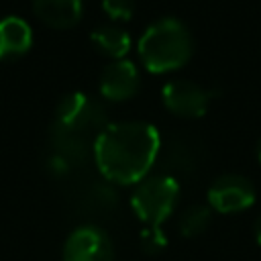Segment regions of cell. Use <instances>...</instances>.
I'll use <instances>...</instances> for the list:
<instances>
[{"label":"cell","instance_id":"cell-6","mask_svg":"<svg viewBox=\"0 0 261 261\" xmlns=\"http://www.w3.org/2000/svg\"><path fill=\"white\" fill-rule=\"evenodd\" d=\"M163 102L169 112L184 118H198L208 110L210 94L188 80H171L163 86Z\"/></svg>","mask_w":261,"mask_h":261},{"label":"cell","instance_id":"cell-7","mask_svg":"<svg viewBox=\"0 0 261 261\" xmlns=\"http://www.w3.org/2000/svg\"><path fill=\"white\" fill-rule=\"evenodd\" d=\"M63 261H112L110 241L100 228L82 226L67 239Z\"/></svg>","mask_w":261,"mask_h":261},{"label":"cell","instance_id":"cell-15","mask_svg":"<svg viewBox=\"0 0 261 261\" xmlns=\"http://www.w3.org/2000/svg\"><path fill=\"white\" fill-rule=\"evenodd\" d=\"M255 239H257V243L261 245V216H259L257 222H255Z\"/></svg>","mask_w":261,"mask_h":261},{"label":"cell","instance_id":"cell-5","mask_svg":"<svg viewBox=\"0 0 261 261\" xmlns=\"http://www.w3.org/2000/svg\"><path fill=\"white\" fill-rule=\"evenodd\" d=\"M255 202V188L243 175H220L208 188V204L224 214L249 208Z\"/></svg>","mask_w":261,"mask_h":261},{"label":"cell","instance_id":"cell-12","mask_svg":"<svg viewBox=\"0 0 261 261\" xmlns=\"http://www.w3.org/2000/svg\"><path fill=\"white\" fill-rule=\"evenodd\" d=\"M210 224V210L206 206H190L179 214L177 228L184 237L202 234Z\"/></svg>","mask_w":261,"mask_h":261},{"label":"cell","instance_id":"cell-16","mask_svg":"<svg viewBox=\"0 0 261 261\" xmlns=\"http://www.w3.org/2000/svg\"><path fill=\"white\" fill-rule=\"evenodd\" d=\"M257 157H259V163H261V143H259V149H257Z\"/></svg>","mask_w":261,"mask_h":261},{"label":"cell","instance_id":"cell-3","mask_svg":"<svg viewBox=\"0 0 261 261\" xmlns=\"http://www.w3.org/2000/svg\"><path fill=\"white\" fill-rule=\"evenodd\" d=\"M106 126L108 124H106L104 110L80 92L67 94L57 106L55 128L61 135H67L86 143V137H92V135L98 137Z\"/></svg>","mask_w":261,"mask_h":261},{"label":"cell","instance_id":"cell-9","mask_svg":"<svg viewBox=\"0 0 261 261\" xmlns=\"http://www.w3.org/2000/svg\"><path fill=\"white\" fill-rule=\"evenodd\" d=\"M35 14L53 29H69L82 16V0H35Z\"/></svg>","mask_w":261,"mask_h":261},{"label":"cell","instance_id":"cell-14","mask_svg":"<svg viewBox=\"0 0 261 261\" xmlns=\"http://www.w3.org/2000/svg\"><path fill=\"white\" fill-rule=\"evenodd\" d=\"M102 8L110 18L126 20L135 10V0H102Z\"/></svg>","mask_w":261,"mask_h":261},{"label":"cell","instance_id":"cell-8","mask_svg":"<svg viewBox=\"0 0 261 261\" xmlns=\"http://www.w3.org/2000/svg\"><path fill=\"white\" fill-rule=\"evenodd\" d=\"M137 90H139V73L133 61L116 59L104 67L100 77V92L108 100L112 102L128 100L130 96L137 94Z\"/></svg>","mask_w":261,"mask_h":261},{"label":"cell","instance_id":"cell-10","mask_svg":"<svg viewBox=\"0 0 261 261\" xmlns=\"http://www.w3.org/2000/svg\"><path fill=\"white\" fill-rule=\"evenodd\" d=\"M31 27L18 16H6L0 20V59L24 53L31 47Z\"/></svg>","mask_w":261,"mask_h":261},{"label":"cell","instance_id":"cell-4","mask_svg":"<svg viewBox=\"0 0 261 261\" xmlns=\"http://www.w3.org/2000/svg\"><path fill=\"white\" fill-rule=\"evenodd\" d=\"M179 188L171 175H153L143 179L130 196L135 214L145 224H161L175 208Z\"/></svg>","mask_w":261,"mask_h":261},{"label":"cell","instance_id":"cell-2","mask_svg":"<svg viewBox=\"0 0 261 261\" xmlns=\"http://www.w3.org/2000/svg\"><path fill=\"white\" fill-rule=\"evenodd\" d=\"M194 51L190 31L175 18H163L149 27L139 41V57L153 73L181 67Z\"/></svg>","mask_w":261,"mask_h":261},{"label":"cell","instance_id":"cell-1","mask_svg":"<svg viewBox=\"0 0 261 261\" xmlns=\"http://www.w3.org/2000/svg\"><path fill=\"white\" fill-rule=\"evenodd\" d=\"M161 149L159 133L147 122L108 124L94 141V159L102 175L114 184L141 181Z\"/></svg>","mask_w":261,"mask_h":261},{"label":"cell","instance_id":"cell-11","mask_svg":"<svg viewBox=\"0 0 261 261\" xmlns=\"http://www.w3.org/2000/svg\"><path fill=\"white\" fill-rule=\"evenodd\" d=\"M92 43L106 55L110 57H124L128 47H130V37L126 35V31L106 24V27H98L92 31Z\"/></svg>","mask_w":261,"mask_h":261},{"label":"cell","instance_id":"cell-13","mask_svg":"<svg viewBox=\"0 0 261 261\" xmlns=\"http://www.w3.org/2000/svg\"><path fill=\"white\" fill-rule=\"evenodd\" d=\"M167 245V239L163 234V230L157 224H147L141 230V247L145 253L149 255H157L159 251H163Z\"/></svg>","mask_w":261,"mask_h":261}]
</instances>
